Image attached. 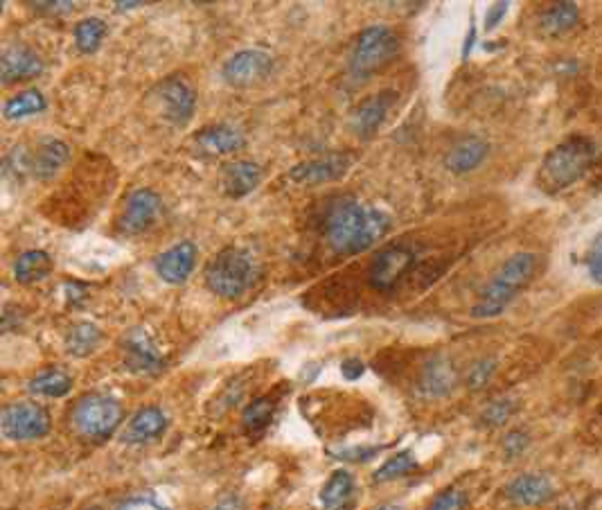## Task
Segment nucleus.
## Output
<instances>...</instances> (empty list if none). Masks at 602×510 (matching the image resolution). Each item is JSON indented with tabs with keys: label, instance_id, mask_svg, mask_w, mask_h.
Returning a JSON list of instances; mask_svg holds the SVG:
<instances>
[{
	"label": "nucleus",
	"instance_id": "nucleus-1",
	"mask_svg": "<svg viewBox=\"0 0 602 510\" xmlns=\"http://www.w3.org/2000/svg\"><path fill=\"white\" fill-rule=\"evenodd\" d=\"M321 231L336 255H359L384 240L391 231V217L377 206L339 197L325 206Z\"/></svg>",
	"mask_w": 602,
	"mask_h": 510
},
{
	"label": "nucleus",
	"instance_id": "nucleus-2",
	"mask_svg": "<svg viewBox=\"0 0 602 510\" xmlns=\"http://www.w3.org/2000/svg\"><path fill=\"white\" fill-rule=\"evenodd\" d=\"M596 161V143L589 136L573 134L564 138L544 156L537 172V186L546 195H557L578 183Z\"/></svg>",
	"mask_w": 602,
	"mask_h": 510
},
{
	"label": "nucleus",
	"instance_id": "nucleus-3",
	"mask_svg": "<svg viewBox=\"0 0 602 510\" xmlns=\"http://www.w3.org/2000/svg\"><path fill=\"white\" fill-rule=\"evenodd\" d=\"M537 255L528 251H519L503 262L497 274H494L478 294V301L472 307L474 319H494L506 307L515 301L517 294L524 289L530 278L535 276Z\"/></svg>",
	"mask_w": 602,
	"mask_h": 510
},
{
	"label": "nucleus",
	"instance_id": "nucleus-4",
	"mask_svg": "<svg viewBox=\"0 0 602 510\" xmlns=\"http://www.w3.org/2000/svg\"><path fill=\"white\" fill-rule=\"evenodd\" d=\"M203 278H206L212 294L221 298H237L249 292L255 278H258V262H255L251 251L228 246L208 262Z\"/></svg>",
	"mask_w": 602,
	"mask_h": 510
},
{
	"label": "nucleus",
	"instance_id": "nucleus-5",
	"mask_svg": "<svg viewBox=\"0 0 602 510\" xmlns=\"http://www.w3.org/2000/svg\"><path fill=\"white\" fill-rule=\"evenodd\" d=\"M420 251L415 246L400 242L388 244L370 258L366 267V285L377 294H391L418 267Z\"/></svg>",
	"mask_w": 602,
	"mask_h": 510
},
{
	"label": "nucleus",
	"instance_id": "nucleus-6",
	"mask_svg": "<svg viewBox=\"0 0 602 510\" xmlns=\"http://www.w3.org/2000/svg\"><path fill=\"white\" fill-rule=\"evenodd\" d=\"M397 48H400V41H397V34L388 25H370L354 41L348 64L350 75L359 79V82L373 77L384 66L391 64Z\"/></svg>",
	"mask_w": 602,
	"mask_h": 510
},
{
	"label": "nucleus",
	"instance_id": "nucleus-7",
	"mask_svg": "<svg viewBox=\"0 0 602 510\" xmlns=\"http://www.w3.org/2000/svg\"><path fill=\"white\" fill-rule=\"evenodd\" d=\"M70 422L88 441H106L122 422V407L109 395L91 393L79 398L70 413Z\"/></svg>",
	"mask_w": 602,
	"mask_h": 510
},
{
	"label": "nucleus",
	"instance_id": "nucleus-8",
	"mask_svg": "<svg viewBox=\"0 0 602 510\" xmlns=\"http://www.w3.org/2000/svg\"><path fill=\"white\" fill-rule=\"evenodd\" d=\"M12 158H16V172L21 170L34 179L48 181L68 163L70 147L59 138H39L30 149H16Z\"/></svg>",
	"mask_w": 602,
	"mask_h": 510
},
{
	"label": "nucleus",
	"instance_id": "nucleus-9",
	"mask_svg": "<svg viewBox=\"0 0 602 510\" xmlns=\"http://www.w3.org/2000/svg\"><path fill=\"white\" fill-rule=\"evenodd\" d=\"M0 429L10 441H37L50 432V416L34 402H14L3 409Z\"/></svg>",
	"mask_w": 602,
	"mask_h": 510
},
{
	"label": "nucleus",
	"instance_id": "nucleus-10",
	"mask_svg": "<svg viewBox=\"0 0 602 510\" xmlns=\"http://www.w3.org/2000/svg\"><path fill=\"white\" fill-rule=\"evenodd\" d=\"M161 197L149 188H138L125 199V206L120 210L118 228L122 235H143L156 224L161 215Z\"/></svg>",
	"mask_w": 602,
	"mask_h": 510
},
{
	"label": "nucleus",
	"instance_id": "nucleus-11",
	"mask_svg": "<svg viewBox=\"0 0 602 510\" xmlns=\"http://www.w3.org/2000/svg\"><path fill=\"white\" fill-rule=\"evenodd\" d=\"M352 165V156L343 152H330L318 158H309L289 170V179L300 186H318V183H330L348 174Z\"/></svg>",
	"mask_w": 602,
	"mask_h": 510
},
{
	"label": "nucleus",
	"instance_id": "nucleus-12",
	"mask_svg": "<svg viewBox=\"0 0 602 510\" xmlns=\"http://www.w3.org/2000/svg\"><path fill=\"white\" fill-rule=\"evenodd\" d=\"M158 100L165 111V118L176 127H185L197 109V93L183 77H167L163 84H158Z\"/></svg>",
	"mask_w": 602,
	"mask_h": 510
},
{
	"label": "nucleus",
	"instance_id": "nucleus-13",
	"mask_svg": "<svg viewBox=\"0 0 602 510\" xmlns=\"http://www.w3.org/2000/svg\"><path fill=\"white\" fill-rule=\"evenodd\" d=\"M271 64L273 59L269 52L258 48L242 50L235 52V55L226 61L224 68H221V77H224L230 86H251L269 75Z\"/></svg>",
	"mask_w": 602,
	"mask_h": 510
},
{
	"label": "nucleus",
	"instance_id": "nucleus-14",
	"mask_svg": "<svg viewBox=\"0 0 602 510\" xmlns=\"http://www.w3.org/2000/svg\"><path fill=\"white\" fill-rule=\"evenodd\" d=\"M395 98H397L395 91H379L361 102L359 107L352 111V118H350V127L354 134H357L361 140L373 138L379 131V127L386 122L388 111H391Z\"/></svg>",
	"mask_w": 602,
	"mask_h": 510
},
{
	"label": "nucleus",
	"instance_id": "nucleus-15",
	"mask_svg": "<svg viewBox=\"0 0 602 510\" xmlns=\"http://www.w3.org/2000/svg\"><path fill=\"white\" fill-rule=\"evenodd\" d=\"M125 366L138 375H154L165 366L161 350L145 330H131L125 337Z\"/></svg>",
	"mask_w": 602,
	"mask_h": 510
},
{
	"label": "nucleus",
	"instance_id": "nucleus-16",
	"mask_svg": "<svg viewBox=\"0 0 602 510\" xmlns=\"http://www.w3.org/2000/svg\"><path fill=\"white\" fill-rule=\"evenodd\" d=\"M456 382H458V373L454 362L445 355H436L422 366L418 377V393L422 398H429V400L445 398V395H449L456 389Z\"/></svg>",
	"mask_w": 602,
	"mask_h": 510
},
{
	"label": "nucleus",
	"instance_id": "nucleus-17",
	"mask_svg": "<svg viewBox=\"0 0 602 510\" xmlns=\"http://www.w3.org/2000/svg\"><path fill=\"white\" fill-rule=\"evenodd\" d=\"M197 255H199V251H197V246H194V242L185 240V242L174 244L156 258V262H154L156 274L161 276L165 283L181 285L190 278V274L194 271V265H197Z\"/></svg>",
	"mask_w": 602,
	"mask_h": 510
},
{
	"label": "nucleus",
	"instance_id": "nucleus-18",
	"mask_svg": "<svg viewBox=\"0 0 602 510\" xmlns=\"http://www.w3.org/2000/svg\"><path fill=\"white\" fill-rule=\"evenodd\" d=\"M490 154V145L488 140H483L481 136H463L456 140L454 145L445 156V167L451 174H469L474 172L476 167H481L485 158Z\"/></svg>",
	"mask_w": 602,
	"mask_h": 510
},
{
	"label": "nucleus",
	"instance_id": "nucleus-19",
	"mask_svg": "<svg viewBox=\"0 0 602 510\" xmlns=\"http://www.w3.org/2000/svg\"><path fill=\"white\" fill-rule=\"evenodd\" d=\"M506 497L519 506H542L555 497V486L544 474H519L506 486Z\"/></svg>",
	"mask_w": 602,
	"mask_h": 510
},
{
	"label": "nucleus",
	"instance_id": "nucleus-20",
	"mask_svg": "<svg viewBox=\"0 0 602 510\" xmlns=\"http://www.w3.org/2000/svg\"><path fill=\"white\" fill-rule=\"evenodd\" d=\"M43 61L37 52H32L25 46H12L3 52L0 57V75H3L5 84L23 82V79H32L41 75Z\"/></svg>",
	"mask_w": 602,
	"mask_h": 510
},
{
	"label": "nucleus",
	"instance_id": "nucleus-21",
	"mask_svg": "<svg viewBox=\"0 0 602 510\" xmlns=\"http://www.w3.org/2000/svg\"><path fill=\"white\" fill-rule=\"evenodd\" d=\"M165 429H167L165 411L158 407H145L129 420L125 434H122V441L131 445L152 443L165 434Z\"/></svg>",
	"mask_w": 602,
	"mask_h": 510
},
{
	"label": "nucleus",
	"instance_id": "nucleus-22",
	"mask_svg": "<svg viewBox=\"0 0 602 510\" xmlns=\"http://www.w3.org/2000/svg\"><path fill=\"white\" fill-rule=\"evenodd\" d=\"M262 167L253 161H235L224 167V190L228 197L242 199L260 186Z\"/></svg>",
	"mask_w": 602,
	"mask_h": 510
},
{
	"label": "nucleus",
	"instance_id": "nucleus-23",
	"mask_svg": "<svg viewBox=\"0 0 602 510\" xmlns=\"http://www.w3.org/2000/svg\"><path fill=\"white\" fill-rule=\"evenodd\" d=\"M197 143L203 152L226 156L244 147V134L237 127L221 122V125L201 129L197 134Z\"/></svg>",
	"mask_w": 602,
	"mask_h": 510
},
{
	"label": "nucleus",
	"instance_id": "nucleus-24",
	"mask_svg": "<svg viewBox=\"0 0 602 510\" xmlns=\"http://www.w3.org/2000/svg\"><path fill=\"white\" fill-rule=\"evenodd\" d=\"M580 21V10L575 3H553L539 14V32L544 37H564L566 32H571Z\"/></svg>",
	"mask_w": 602,
	"mask_h": 510
},
{
	"label": "nucleus",
	"instance_id": "nucleus-25",
	"mask_svg": "<svg viewBox=\"0 0 602 510\" xmlns=\"http://www.w3.org/2000/svg\"><path fill=\"white\" fill-rule=\"evenodd\" d=\"M323 510H352L354 506V479L350 472L336 470L321 490Z\"/></svg>",
	"mask_w": 602,
	"mask_h": 510
},
{
	"label": "nucleus",
	"instance_id": "nucleus-26",
	"mask_svg": "<svg viewBox=\"0 0 602 510\" xmlns=\"http://www.w3.org/2000/svg\"><path fill=\"white\" fill-rule=\"evenodd\" d=\"M52 271V260L46 251L32 249L19 255L14 265V276L21 285H32L46 278Z\"/></svg>",
	"mask_w": 602,
	"mask_h": 510
},
{
	"label": "nucleus",
	"instance_id": "nucleus-27",
	"mask_svg": "<svg viewBox=\"0 0 602 510\" xmlns=\"http://www.w3.org/2000/svg\"><path fill=\"white\" fill-rule=\"evenodd\" d=\"M28 389L39 398H64L73 389V377L61 368H48V371L32 377Z\"/></svg>",
	"mask_w": 602,
	"mask_h": 510
},
{
	"label": "nucleus",
	"instance_id": "nucleus-28",
	"mask_svg": "<svg viewBox=\"0 0 602 510\" xmlns=\"http://www.w3.org/2000/svg\"><path fill=\"white\" fill-rule=\"evenodd\" d=\"M102 332L93 323H75L66 334V353L73 357H88L100 346Z\"/></svg>",
	"mask_w": 602,
	"mask_h": 510
},
{
	"label": "nucleus",
	"instance_id": "nucleus-29",
	"mask_svg": "<svg viewBox=\"0 0 602 510\" xmlns=\"http://www.w3.org/2000/svg\"><path fill=\"white\" fill-rule=\"evenodd\" d=\"M46 107H48V102H46V98H43V93L37 89H30V91H23L7 100L3 107V116L7 120H21L28 116H37V113L46 111Z\"/></svg>",
	"mask_w": 602,
	"mask_h": 510
},
{
	"label": "nucleus",
	"instance_id": "nucleus-30",
	"mask_svg": "<svg viewBox=\"0 0 602 510\" xmlns=\"http://www.w3.org/2000/svg\"><path fill=\"white\" fill-rule=\"evenodd\" d=\"M273 413H276V398L262 395V398H255L249 407L244 409L242 425L249 434H260L262 429H267L271 425Z\"/></svg>",
	"mask_w": 602,
	"mask_h": 510
},
{
	"label": "nucleus",
	"instance_id": "nucleus-31",
	"mask_svg": "<svg viewBox=\"0 0 602 510\" xmlns=\"http://www.w3.org/2000/svg\"><path fill=\"white\" fill-rule=\"evenodd\" d=\"M106 37V25L102 19H84L75 25V46L84 55H91L100 48L102 39Z\"/></svg>",
	"mask_w": 602,
	"mask_h": 510
},
{
	"label": "nucleus",
	"instance_id": "nucleus-32",
	"mask_svg": "<svg viewBox=\"0 0 602 510\" xmlns=\"http://www.w3.org/2000/svg\"><path fill=\"white\" fill-rule=\"evenodd\" d=\"M415 468H418V461L413 459L411 452L393 454L391 459H386L382 468H379L373 474V481L375 483H386V481L402 479V477H406V474H411Z\"/></svg>",
	"mask_w": 602,
	"mask_h": 510
},
{
	"label": "nucleus",
	"instance_id": "nucleus-33",
	"mask_svg": "<svg viewBox=\"0 0 602 510\" xmlns=\"http://www.w3.org/2000/svg\"><path fill=\"white\" fill-rule=\"evenodd\" d=\"M517 402L512 398H497L481 411V422L485 427H501L515 416Z\"/></svg>",
	"mask_w": 602,
	"mask_h": 510
},
{
	"label": "nucleus",
	"instance_id": "nucleus-34",
	"mask_svg": "<svg viewBox=\"0 0 602 510\" xmlns=\"http://www.w3.org/2000/svg\"><path fill=\"white\" fill-rule=\"evenodd\" d=\"M494 373H497V359L483 357V359H478V362H474L472 366H469L465 382L472 391H481L490 384Z\"/></svg>",
	"mask_w": 602,
	"mask_h": 510
},
{
	"label": "nucleus",
	"instance_id": "nucleus-35",
	"mask_svg": "<svg viewBox=\"0 0 602 510\" xmlns=\"http://www.w3.org/2000/svg\"><path fill=\"white\" fill-rule=\"evenodd\" d=\"M467 506V495L458 488H445L438 492L427 510H465Z\"/></svg>",
	"mask_w": 602,
	"mask_h": 510
},
{
	"label": "nucleus",
	"instance_id": "nucleus-36",
	"mask_svg": "<svg viewBox=\"0 0 602 510\" xmlns=\"http://www.w3.org/2000/svg\"><path fill=\"white\" fill-rule=\"evenodd\" d=\"M584 267H587V274L593 283L602 285V235H596L589 251L584 253Z\"/></svg>",
	"mask_w": 602,
	"mask_h": 510
},
{
	"label": "nucleus",
	"instance_id": "nucleus-37",
	"mask_svg": "<svg viewBox=\"0 0 602 510\" xmlns=\"http://www.w3.org/2000/svg\"><path fill=\"white\" fill-rule=\"evenodd\" d=\"M528 443H530V438H528V434L524 432V429H512V432H508L506 438H503V443H501L503 456H506V459H517V456H521L526 452Z\"/></svg>",
	"mask_w": 602,
	"mask_h": 510
},
{
	"label": "nucleus",
	"instance_id": "nucleus-38",
	"mask_svg": "<svg viewBox=\"0 0 602 510\" xmlns=\"http://www.w3.org/2000/svg\"><path fill=\"white\" fill-rule=\"evenodd\" d=\"M379 450H382V447H352V450H343L336 456L343 461H368L373 459Z\"/></svg>",
	"mask_w": 602,
	"mask_h": 510
},
{
	"label": "nucleus",
	"instance_id": "nucleus-39",
	"mask_svg": "<svg viewBox=\"0 0 602 510\" xmlns=\"http://www.w3.org/2000/svg\"><path fill=\"white\" fill-rule=\"evenodd\" d=\"M341 373H343L345 380L354 382V380H359V377L366 373V366H364V362H361V359L350 357V359H345V362L341 364Z\"/></svg>",
	"mask_w": 602,
	"mask_h": 510
},
{
	"label": "nucleus",
	"instance_id": "nucleus-40",
	"mask_svg": "<svg viewBox=\"0 0 602 510\" xmlns=\"http://www.w3.org/2000/svg\"><path fill=\"white\" fill-rule=\"evenodd\" d=\"M508 3H497V5H492L490 7V12H488V16H485V28L488 30H494L499 25V21L503 19V16L508 14Z\"/></svg>",
	"mask_w": 602,
	"mask_h": 510
},
{
	"label": "nucleus",
	"instance_id": "nucleus-41",
	"mask_svg": "<svg viewBox=\"0 0 602 510\" xmlns=\"http://www.w3.org/2000/svg\"><path fill=\"white\" fill-rule=\"evenodd\" d=\"M212 510H244V501L239 495H226L212 506Z\"/></svg>",
	"mask_w": 602,
	"mask_h": 510
},
{
	"label": "nucleus",
	"instance_id": "nucleus-42",
	"mask_svg": "<svg viewBox=\"0 0 602 510\" xmlns=\"http://www.w3.org/2000/svg\"><path fill=\"white\" fill-rule=\"evenodd\" d=\"M39 12H48V14H68L73 12V3H39L34 5Z\"/></svg>",
	"mask_w": 602,
	"mask_h": 510
},
{
	"label": "nucleus",
	"instance_id": "nucleus-43",
	"mask_svg": "<svg viewBox=\"0 0 602 510\" xmlns=\"http://www.w3.org/2000/svg\"><path fill=\"white\" fill-rule=\"evenodd\" d=\"M122 510H161V508L154 506V504H147V501H138V504H129L127 508H122Z\"/></svg>",
	"mask_w": 602,
	"mask_h": 510
},
{
	"label": "nucleus",
	"instance_id": "nucleus-44",
	"mask_svg": "<svg viewBox=\"0 0 602 510\" xmlns=\"http://www.w3.org/2000/svg\"><path fill=\"white\" fill-rule=\"evenodd\" d=\"M474 39H476V30H474V28H472V30H469V37H467V43H465V50H463V57H467V55H469V50H472V46H474V43H472V41H474Z\"/></svg>",
	"mask_w": 602,
	"mask_h": 510
},
{
	"label": "nucleus",
	"instance_id": "nucleus-45",
	"mask_svg": "<svg viewBox=\"0 0 602 510\" xmlns=\"http://www.w3.org/2000/svg\"><path fill=\"white\" fill-rule=\"evenodd\" d=\"M377 510H404V508L397 506V504H386V506H379Z\"/></svg>",
	"mask_w": 602,
	"mask_h": 510
}]
</instances>
